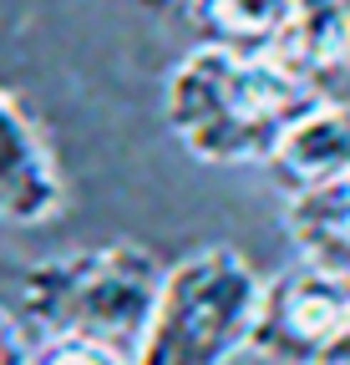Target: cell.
Returning <instances> with one entry per match:
<instances>
[{"label":"cell","mask_w":350,"mask_h":365,"mask_svg":"<svg viewBox=\"0 0 350 365\" xmlns=\"http://www.w3.org/2000/svg\"><path fill=\"white\" fill-rule=\"evenodd\" d=\"M304 107L310 97H299L279 71L224 46H188L163 81L168 132L208 168L264 163Z\"/></svg>","instance_id":"1"},{"label":"cell","mask_w":350,"mask_h":365,"mask_svg":"<svg viewBox=\"0 0 350 365\" xmlns=\"http://www.w3.org/2000/svg\"><path fill=\"white\" fill-rule=\"evenodd\" d=\"M158 279L163 259L153 249L112 239L31 264L16 284V304L41 330V340H86L133 360Z\"/></svg>","instance_id":"2"},{"label":"cell","mask_w":350,"mask_h":365,"mask_svg":"<svg viewBox=\"0 0 350 365\" xmlns=\"http://www.w3.org/2000/svg\"><path fill=\"white\" fill-rule=\"evenodd\" d=\"M264 279L234 244H203L163 264L133 365H229L254 340Z\"/></svg>","instance_id":"3"},{"label":"cell","mask_w":350,"mask_h":365,"mask_svg":"<svg viewBox=\"0 0 350 365\" xmlns=\"http://www.w3.org/2000/svg\"><path fill=\"white\" fill-rule=\"evenodd\" d=\"M350 325V274L289 264L264 279L249 350L269 365H310Z\"/></svg>","instance_id":"4"},{"label":"cell","mask_w":350,"mask_h":365,"mask_svg":"<svg viewBox=\"0 0 350 365\" xmlns=\"http://www.w3.org/2000/svg\"><path fill=\"white\" fill-rule=\"evenodd\" d=\"M259 61L279 71L299 97L330 102L350 76V6L340 0H279L259 41Z\"/></svg>","instance_id":"5"},{"label":"cell","mask_w":350,"mask_h":365,"mask_svg":"<svg viewBox=\"0 0 350 365\" xmlns=\"http://www.w3.org/2000/svg\"><path fill=\"white\" fill-rule=\"evenodd\" d=\"M66 203V178L36 117L21 107L16 91L0 86V223L36 228L56 218Z\"/></svg>","instance_id":"6"},{"label":"cell","mask_w":350,"mask_h":365,"mask_svg":"<svg viewBox=\"0 0 350 365\" xmlns=\"http://www.w3.org/2000/svg\"><path fill=\"white\" fill-rule=\"evenodd\" d=\"M264 173L284 198L350 178V102H310L279 132V143L264 158Z\"/></svg>","instance_id":"7"},{"label":"cell","mask_w":350,"mask_h":365,"mask_svg":"<svg viewBox=\"0 0 350 365\" xmlns=\"http://www.w3.org/2000/svg\"><path fill=\"white\" fill-rule=\"evenodd\" d=\"M284 234L299 254V264H315L330 274H350V178L325 182L315 193L284 198Z\"/></svg>","instance_id":"8"},{"label":"cell","mask_w":350,"mask_h":365,"mask_svg":"<svg viewBox=\"0 0 350 365\" xmlns=\"http://www.w3.org/2000/svg\"><path fill=\"white\" fill-rule=\"evenodd\" d=\"M26 365H133V360L86 340H41L26 350Z\"/></svg>","instance_id":"9"},{"label":"cell","mask_w":350,"mask_h":365,"mask_svg":"<svg viewBox=\"0 0 350 365\" xmlns=\"http://www.w3.org/2000/svg\"><path fill=\"white\" fill-rule=\"evenodd\" d=\"M26 335L16 325V314H6V304H0V365H26Z\"/></svg>","instance_id":"10"},{"label":"cell","mask_w":350,"mask_h":365,"mask_svg":"<svg viewBox=\"0 0 350 365\" xmlns=\"http://www.w3.org/2000/svg\"><path fill=\"white\" fill-rule=\"evenodd\" d=\"M310 365H350V325H345V330H340V335H335Z\"/></svg>","instance_id":"11"}]
</instances>
